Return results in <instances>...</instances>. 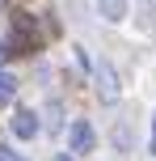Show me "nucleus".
<instances>
[{"instance_id": "1", "label": "nucleus", "mask_w": 156, "mask_h": 161, "mask_svg": "<svg viewBox=\"0 0 156 161\" xmlns=\"http://www.w3.org/2000/svg\"><path fill=\"white\" fill-rule=\"evenodd\" d=\"M93 76H97V93H101V102H106V106H114V102H118V93H123V89H118L114 68H110L106 59H101V64L93 68Z\"/></svg>"}, {"instance_id": "2", "label": "nucleus", "mask_w": 156, "mask_h": 161, "mask_svg": "<svg viewBox=\"0 0 156 161\" xmlns=\"http://www.w3.org/2000/svg\"><path fill=\"white\" fill-rule=\"evenodd\" d=\"M4 47H8V51H30V47H34V21H30L25 13L13 17V34H8Z\"/></svg>"}, {"instance_id": "3", "label": "nucleus", "mask_w": 156, "mask_h": 161, "mask_svg": "<svg viewBox=\"0 0 156 161\" xmlns=\"http://www.w3.org/2000/svg\"><path fill=\"white\" fill-rule=\"evenodd\" d=\"M68 148H72V153H89L93 148V123L89 119H76L72 127H68Z\"/></svg>"}, {"instance_id": "4", "label": "nucleus", "mask_w": 156, "mask_h": 161, "mask_svg": "<svg viewBox=\"0 0 156 161\" xmlns=\"http://www.w3.org/2000/svg\"><path fill=\"white\" fill-rule=\"evenodd\" d=\"M38 127H42V123H38V114H34L30 106H21V110L13 114V136H17V140H34Z\"/></svg>"}, {"instance_id": "5", "label": "nucleus", "mask_w": 156, "mask_h": 161, "mask_svg": "<svg viewBox=\"0 0 156 161\" xmlns=\"http://www.w3.org/2000/svg\"><path fill=\"white\" fill-rule=\"evenodd\" d=\"M127 8H131L127 0H97V13L106 17V21H123V17H127Z\"/></svg>"}, {"instance_id": "6", "label": "nucleus", "mask_w": 156, "mask_h": 161, "mask_svg": "<svg viewBox=\"0 0 156 161\" xmlns=\"http://www.w3.org/2000/svg\"><path fill=\"white\" fill-rule=\"evenodd\" d=\"M13 93H17V80L8 72H0V102H13Z\"/></svg>"}, {"instance_id": "7", "label": "nucleus", "mask_w": 156, "mask_h": 161, "mask_svg": "<svg viewBox=\"0 0 156 161\" xmlns=\"http://www.w3.org/2000/svg\"><path fill=\"white\" fill-rule=\"evenodd\" d=\"M0 161H17V153H13V148H4V144H0Z\"/></svg>"}, {"instance_id": "8", "label": "nucleus", "mask_w": 156, "mask_h": 161, "mask_svg": "<svg viewBox=\"0 0 156 161\" xmlns=\"http://www.w3.org/2000/svg\"><path fill=\"white\" fill-rule=\"evenodd\" d=\"M148 148H152V157H156V114H152V144Z\"/></svg>"}, {"instance_id": "9", "label": "nucleus", "mask_w": 156, "mask_h": 161, "mask_svg": "<svg viewBox=\"0 0 156 161\" xmlns=\"http://www.w3.org/2000/svg\"><path fill=\"white\" fill-rule=\"evenodd\" d=\"M4 51H8V47H4V42H0V59H4Z\"/></svg>"}, {"instance_id": "10", "label": "nucleus", "mask_w": 156, "mask_h": 161, "mask_svg": "<svg viewBox=\"0 0 156 161\" xmlns=\"http://www.w3.org/2000/svg\"><path fill=\"white\" fill-rule=\"evenodd\" d=\"M55 161H72V157H63V153H59V157H55Z\"/></svg>"}]
</instances>
